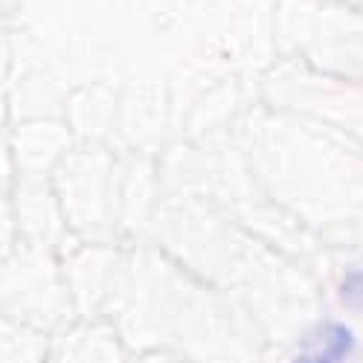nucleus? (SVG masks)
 Returning <instances> with one entry per match:
<instances>
[{"mask_svg":"<svg viewBox=\"0 0 363 363\" xmlns=\"http://www.w3.org/2000/svg\"><path fill=\"white\" fill-rule=\"evenodd\" d=\"M357 282H360V277H357V270H354V274L349 277V288H346V291L352 294V306H354V308H357V291H360Z\"/></svg>","mask_w":363,"mask_h":363,"instance_id":"f03ea898","label":"nucleus"},{"mask_svg":"<svg viewBox=\"0 0 363 363\" xmlns=\"http://www.w3.org/2000/svg\"><path fill=\"white\" fill-rule=\"evenodd\" d=\"M352 349V331L340 323H325L311 331L296 363H343Z\"/></svg>","mask_w":363,"mask_h":363,"instance_id":"f257e3e1","label":"nucleus"}]
</instances>
